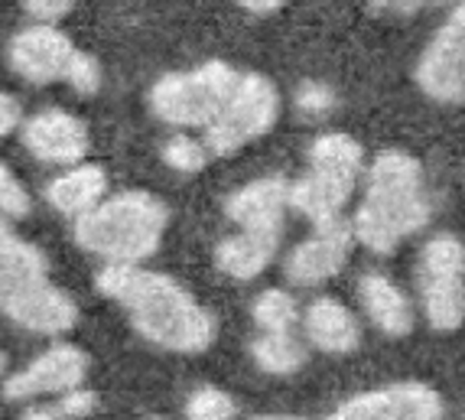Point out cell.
Instances as JSON below:
<instances>
[{
  "label": "cell",
  "instance_id": "cell-1",
  "mask_svg": "<svg viewBox=\"0 0 465 420\" xmlns=\"http://www.w3.org/2000/svg\"><path fill=\"white\" fill-rule=\"evenodd\" d=\"M98 290L121 304L147 343L170 352H205L215 343V319L202 310L189 290L166 274L137 265H108L98 274Z\"/></svg>",
  "mask_w": 465,
  "mask_h": 420
},
{
  "label": "cell",
  "instance_id": "cell-2",
  "mask_svg": "<svg viewBox=\"0 0 465 420\" xmlns=\"http://www.w3.org/2000/svg\"><path fill=\"white\" fill-rule=\"evenodd\" d=\"M433 203L420 160L403 150H384L371 164L365 195L351 218L355 238L374 255H394L407 238L427 228Z\"/></svg>",
  "mask_w": 465,
  "mask_h": 420
},
{
  "label": "cell",
  "instance_id": "cell-3",
  "mask_svg": "<svg viewBox=\"0 0 465 420\" xmlns=\"http://www.w3.org/2000/svg\"><path fill=\"white\" fill-rule=\"evenodd\" d=\"M0 212V313L30 333L55 335L75 326L78 306L49 277L43 251L24 242Z\"/></svg>",
  "mask_w": 465,
  "mask_h": 420
},
{
  "label": "cell",
  "instance_id": "cell-4",
  "mask_svg": "<svg viewBox=\"0 0 465 420\" xmlns=\"http://www.w3.org/2000/svg\"><path fill=\"white\" fill-rule=\"evenodd\" d=\"M170 209L150 193H121L78 215L75 242L108 265H140L163 242Z\"/></svg>",
  "mask_w": 465,
  "mask_h": 420
},
{
  "label": "cell",
  "instance_id": "cell-5",
  "mask_svg": "<svg viewBox=\"0 0 465 420\" xmlns=\"http://www.w3.org/2000/svg\"><path fill=\"white\" fill-rule=\"evenodd\" d=\"M361 144L349 134L316 137L310 147L306 176L290 183V209L310 218L316 228L341 222V212L361 179Z\"/></svg>",
  "mask_w": 465,
  "mask_h": 420
},
{
  "label": "cell",
  "instance_id": "cell-6",
  "mask_svg": "<svg viewBox=\"0 0 465 420\" xmlns=\"http://www.w3.org/2000/svg\"><path fill=\"white\" fill-rule=\"evenodd\" d=\"M238 78L241 72L225 63H205L193 72H170L150 88V108L173 127H209L234 92Z\"/></svg>",
  "mask_w": 465,
  "mask_h": 420
},
{
  "label": "cell",
  "instance_id": "cell-7",
  "mask_svg": "<svg viewBox=\"0 0 465 420\" xmlns=\"http://www.w3.org/2000/svg\"><path fill=\"white\" fill-rule=\"evenodd\" d=\"M423 316L436 333H452L465 323V245L456 235H433L417 265Z\"/></svg>",
  "mask_w": 465,
  "mask_h": 420
},
{
  "label": "cell",
  "instance_id": "cell-8",
  "mask_svg": "<svg viewBox=\"0 0 465 420\" xmlns=\"http://www.w3.org/2000/svg\"><path fill=\"white\" fill-rule=\"evenodd\" d=\"M280 117V95L271 85V78L244 72L238 78L234 92L205 127V144L215 156H232L251 140L264 137Z\"/></svg>",
  "mask_w": 465,
  "mask_h": 420
},
{
  "label": "cell",
  "instance_id": "cell-9",
  "mask_svg": "<svg viewBox=\"0 0 465 420\" xmlns=\"http://www.w3.org/2000/svg\"><path fill=\"white\" fill-rule=\"evenodd\" d=\"M417 85L440 105L465 102V0L436 30L417 63Z\"/></svg>",
  "mask_w": 465,
  "mask_h": 420
},
{
  "label": "cell",
  "instance_id": "cell-10",
  "mask_svg": "<svg viewBox=\"0 0 465 420\" xmlns=\"http://www.w3.org/2000/svg\"><path fill=\"white\" fill-rule=\"evenodd\" d=\"M442 397L423 382H401L391 388L365 391L339 405V420H436L442 417Z\"/></svg>",
  "mask_w": 465,
  "mask_h": 420
},
{
  "label": "cell",
  "instance_id": "cell-11",
  "mask_svg": "<svg viewBox=\"0 0 465 420\" xmlns=\"http://www.w3.org/2000/svg\"><path fill=\"white\" fill-rule=\"evenodd\" d=\"M351 242H355V228L345 222H332V225L316 228L312 238L296 245L283 261V274L293 287H319L332 280L341 267L349 265Z\"/></svg>",
  "mask_w": 465,
  "mask_h": 420
},
{
  "label": "cell",
  "instance_id": "cell-12",
  "mask_svg": "<svg viewBox=\"0 0 465 420\" xmlns=\"http://www.w3.org/2000/svg\"><path fill=\"white\" fill-rule=\"evenodd\" d=\"M75 53L78 49L72 46V39L65 33H59L49 24H36L14 36L10 65L16 69V75L33 82V85H49V82H59V78L65 82Z\"/></svg>",
  "mask_w": 465,
  "mask_h": 420
},
{
  "label": "cell",
  "instance_id": "cell-13",
  "mask_svg": "<svg viewBox=\"0 0 465 420\" xmlns=\"http://www.w3.org/2000/svg\"><path fill=\"white\" fill-rule=\"evenodd\" d=\"M88 375V355L75 345H53L43 355H36L20 375H14L4 385L7 401H30L39 395H65L72 388H82Z\"/></svg>",
  "mask_w": 465,
  "mask_h": 420
},
{
  "label": "cell",
  "instance_id": "cell-14",
  "mask_svg": "<svg viewBox=\"0 0 465 420\" xmlns=\"http://www.w3.org/2000/svg\"><path fill=\"white\" fill-rule=\"evenodd\" d=\"M290 209V183L280 176L254 179L225 199V215L244 232L283 238V215Z\"/></svg>",
  "mask_w": 465,
  "mask_h": 420
},
{
  "label": "cell",
  "instance_id": "cell-15",
  "mask_svg": "<svg viewBox=\"0 0 465 420\" xmlns=\"http://www.w3.org/2000/svg\"><path fill=\"white\" fill-rule=\"evenodd\" d=\"M24 144L46 164H75L88 154V131L65 111H43L24 125Z\"/></svg>",
  "mask_w": 465,
  "mask_h": 420
},
{
  "label": "cell",
  "instance_id": "cell-16",
  "mask_svg": "<svg viewBox=\"0 0 465 420\" xmlns=\"http://www.w3.org/2000/svg\"><path fill=\"white\" fill-rule=\"evenodd\" d=\"M302 326H306V339L329 355H349L361 345V329H358L355 313L335 296L312 300L306 316H302Z\"/></svg>",
  "mask_w": 465,
  "mask_h": 420
},
{
  "label": "cell",
  "instance_id": "cell-17",
  "mask_svg": "<svg viewBox=\"0 0 465 420\" xmlns=\"http://www.w3.org/2000/svg\"><path fill=\"white\" fill-rule=\"evenodd\" d=\"M358 304L374 326L391 339H403L413 333V306L394 280L384 274H365L358 280Z\"/></svg>",
  "mask_w": 465,
  "mask_h": 420
},
{
  "label": "cell",
  "instance_id": "cell-18",
  "mask_svg": "<svg viewBox=\"0 0 465 420\" xmlns=\"http://www.w3.org/2000/svg\"><path fill=\"white\" fill-rule=\"evenodd\" d=\"M280 248L277 235H257V232H244L225 238V242L215 248V265L222 274L234 280H254L257 274H264L267 265L273 261Z\"/></svg>",
  "mask_w": 465,
  "mask_h": 420
},
{
  "label": "cell",
  "instance_id": "cell-19",
  "mask_svg": "<svg viewBox=\"0 0 465 420\" xmlns=\"http://www.w3.org/2000/svg\"><path fill=\"white\" fill-rule=\"evenodd\" d=\"M108 193V176L98 166H78V170H69L65 176L53 179L46 189V199L55 212L63 215H85L88 209L104 199Z\"/></svg>",
  "mask_w": 465,
  "mask_h": 420
},
{
  "label": "cell",
  "instance_id": "cell-20",
  "mask_svg": "<svg viewBox=\"0 0 465 420\" xmlns=\"http://www.w3.org/2000/svg\"><path fill=\"white\" fill-rule=\"evenodd\" d=\"M251 358L267 375H293L306 365V349L293 333H264L251 343Z\"/></svg>",
  "mask_w": 465,
  "mask_h": 420
},
{
  "label": "cell",
  "instance_id": "cell-21",
  "mask_svg": "<svg viewBox=\"0 0 465 420\" xmlns=\"http://www.w3.org/2000/svg\"><path fill=\"white\" fill-rule=\"evenodd\" d=\"M254 323L264 333H293L300 323V306L287 290H264L254 300Z\"/></svg>",
  "mask_w": 465,
  "mask_h": 420
},
{
  "label": "cell",
  "instance_id": "cell-22",
  "mask_svg": "<svg viewBox=\"0 0 465 420\" xmlns=\"http://www.w3.org/2000/svg\"><path fill=\"white\" fill-rule=\"evenodd\" d=\"M209 144H199V140L186 137V134L173 137L163 147V160L179 173H199L202 166L209 164Z\"/></svg>",
  "mask_w": 465,
  "mask_h": 420
},
{
  "label": "cell",
  "instance_id": "cell-23",
  "mask_svg": "<svg viewBox=\"0 0 465 420\" xmlns=\"http://www.w3.org/2000/svg\"><path fill=\"white\" fill-rule=\"evenodd\" d=\"M234 414H238V407L222 388H199L186 405V417L193 420H225Z\"/></svg>",
  "mask_w": 465,
  "mask_h": 420
},
{
  "label": "cell",
  "instance_id": "cell-24",
  "mask_svg": "<svg viewBox=\"0 0 465 420\" xmlns=\"http://www.w3.org/2000/svg\"><path fill=\"white\" fill-rule=\"evenodd\" d=\"M98 407V397L85 388H72L65 391V397L53 407H36V411H26V417H88V414Z\"/></svg>",
  "mask_w": 465,
  "mask_h": 420
},
{
  "label": "cell",
  "instance_id": "cell-25",
  "mask_svg": "<svg viewBox=\"0 0 465 420\" xmlns=\"http://www.w3.org/2000/svg\"><path fill=\"white\" fill-rule=\"evenodd\" d=\"M296 108L306 117H326L329 111L335 108L332 88L322 85V82H302V85L296 88Z\"/></svg>",
  "mask_w": 465,
  "mask_h": 420
},
{
  "label": "cell",
  "instance_id": "cell-26",
  "mask_svg": "<svg viewBox=\"0 0 465 420\" xmlns=\"http://www.w3.org/2000/svg\"><path fill=\"white\" fill-rule=\"evenodd\" d=\"M0 212L10 218L30 215V193L16 183V176L4 164H0Z\"/></svg>",
  "mask_w": 465,
  "mask_h": 420
},
{
  "label": "cell",
  "instance_id": "cell-27",
  "mask_svg": "<svg viewBox=\"0 0 465 420\" xmlns=\"http://www.w3.org/2000/svg\"><path fill=\"white\" fill-rule=\"evenodd\" d=\"M65 82H69V85L75 88L78 95H94L101 88L98 63H94L88 53H75V59H72V69H69V75H65Z\"/></svg>",
  "mask_w": 465,
  "mask_h": 420
},
{
  "label": "cell",
  "instance_id": "cell-28",
  "mask_svg": "<svg viewBox=\"0 0 465 420\" xmlns=\"http://www.w3.org/2000/svg\"><path fill=\"white\" fill-rule=\"evenodd\" d=\"M26 14H33L36 20H59L63 14H69L75 7V0H20Z\"/></svg>",
  "mask_w": 465,
  "mask_h": 420
},
{
  "label": "cell",
  "instance_id": "cell-29",
  "mask_svg": "<svg viewBox=\"0 0 465 420\" xmlns=\"http://www.w3.org/2000/svg\"><path fill=\"white\" fill-rule=\"evenodd\" d=\"M16 125H20V105H16L14 95L0 92V137L14 131Z\"/></svg>",
  "mask_w": 465,
  "mask_h": 420
},
{
  "label": "cell",
  "instance_id": "cell-30",
  "mask_svg": "<svg viewBox=\"0 0 465 420\" xmlns=\"http://www.w3.org/2000/svg\"><path fill=\"white\" fill-rule=\"evenodd\" d=\"M371 4L384 14H417L423 7V0H371Z\"/></svg>",
  "mask_w": 465,
  "mask_h": 420
},
{
  "label": "cell",
  "instance_id": "cell-31",
  "mask_svg": "<svg viewBox=\"0 0 465 420\" xmlns=\"http://www.w3.org/2000/svg\"><path fill=\"white\" fill-rule=\"evenodd\" d=\"M241 7L251 10V14H273V10H280L287 0H238Z\"/></svg>",
  "mask_w": 465,
  "mask_h": 420
},
{
  "label": "cell",
  "instance_id": "cell-32",
  "mask_svg": "<svg viewBox=\"0 0 465 420\" xmlns=\"http://www.w3.org/2000/svg\"><path fill=\"white\" fill-rule=\"evenodd\" d=\"M4 362H7V358H4V352H0V372H4Z\"/></svg>",
  "mask_w": 465,
  "mask_h": 420
}]
</instances>
